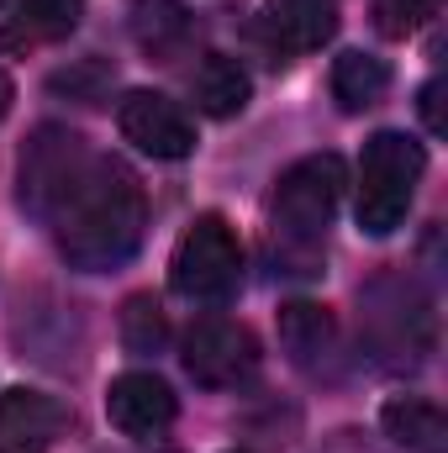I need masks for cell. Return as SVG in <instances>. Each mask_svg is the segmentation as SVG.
<instances>
[{
  "label": "cell",
  "mask_w": 448,
  "mask_h": 453,
  "mask_svg": "<svg viewBox=\"0 0 448 453\" xmlns=\"http://www.w3.org/2000/svg\"><path fill=\"white\" fill-rule=\"evenodd\" d=\"M64 427V406L48 390H5L0 395V453H48Z\"/></svg>",
  "instance_id": "obj_12"
},
{
  "label": "cell",
  "mask_w": 448,
  "mask_h": 453,
  "mask_svg": "<svg viewBox=\"0 0 448 453\" xmlns=\"http://www.w3.org/2000/svg\"><path fill=\"white\" fill-rule=\"evenodd\" d=\"M106 85H112V69H106L101 58H85V64H74V69H58V74H53V90H58V96L69 90L74 101H96Z\"/></svg>",
  "instance_id": "obj_20"
},
{
  "label": "cell",
  "mask_w": 448,
  "mask_h": 453,
  "mask_svg": "<svg viewBox=\"0 0 448 453\" xmlns=\"http://www.w3.org/2000/svg\"><path fill=\"white\" fill-rule=\"evenodd\" d=\"M106 417H112L116 433H127V438H137V443H153V438H164V433L174 427L180 401H174V390H169L158 374L127 369V374H116L112 390H106Z\"/></svg>",
  "instance_id": "obj_9"
},
{
  "label": "cell",
  "mask_w": 448,
  "mask_h": 453,
  "mask_svg": "<svg viewBox=\"0 0 448 453\" xmlns=\"http://www.w3.org/2000/svg\"><path fill=\"white\" fill-rule=\"evenodd\" d=\"M116 127H121V137H127L137 153H148V158L174 164V158H190V153H196V121H190V111H185L180 101L158 96V90H132V96L116 106Z\"/></svg>",
  "instance_id": "obj_8"
},
{
  "label": "cell",
  "mask_w": 448,
  "mask_h": 453,
  "mask_svg": "<svg viewBox=\"0 0 448 453\" xmlns=\"http://www.w3.org/2000/svg\"><path fill=\"white\" fill-rule=\"evenodd\" d=\"M0 5H5V0H0Z\"/></svg>",
  "instance_id": "obj_24"
},
{
  "label": "cell",
  "mask_w": 448,
  "mask_h": 453,
  "mask_svg": "<svg viewBox=\"0 0 448 453\" xmlns=\"http://www.w3.org/2000/svg\"><path fill=\"white\" fill-rule=\"evenodd\" d=\"M48 222L58 237V253L74 269L106 274V269H121L137 258L143 232H148V201L127 164L90 158V169L80 174V185L64 196V206Z\"/></svg>",
  "instance_id": "obj_1"
},
{
  "label": "cell",
  "mask_w": 448,
  "mask_h": 453,
  "mask_svg": "<svg viewBox=\"0 0 448 453\" xmlns=\"http://www.w3.org/2000/svg\"><path fill=\"white\" fill-rule=\"evenodd\" d=\"M169 285L174 296L185 301H201V306H222L237 296L243 285V248H237V232L206 211L180 232L174 242V258H169Z\"/></svg>",
  "instance_id": "obj_5"
},
{
  "label": "cell",
  "mask_w": 448,
  "mask_h": 453,
  "mask_svg": "<svg viewBox=\"0 0 448 453\" xmlns=\"http://www.w3.org/2000/svg\"><path fill=\"white\" fill-rule=\"evenodd\" d=\"M232 453H243V449H232Z\"/></svg>",
  "instance_id": "obj_23"
},
{
  "label": "cell",
  "mask_w": 448,
  "mask_h": 453,
  "mask_svg": "<svg viewBox=\"0 0 448 453\" xmlns=\"http://www.w3.org/2000/svg\"><path fill=\"white\" fill-rule=\"evenodd\" d=\"M11 101H16V85H11V74L0 69V121H5V111H11Z\"/></svg>",
  "instance_id": "obj_22"
},
{
  "label": "cell",
  "mask_w": 448,
  "mask_h": 453,
  "mask_svg": "<svg viewBox=\"0 0 448 453\" xmlns=\"http://www.w3.org/2000/svg\"><path fill=\"white\" fill-rule=\"evenodd\" d=\"M121 342H127V353H137V358L164 353V342H169V317H164V306H158L153 296H132V301L121 306Z\"/></svg>",
  "instance_id": "obj_18"
},
{
  "label": "cell",
  "mask_w": 448,
  "mask_h": 453,
  "mask_svg": "<svg viewBox=\"0 0 448 453\" xmlns=\"http://www.w3.org/2000/svg\"><path fill=\"white\" fill-rule=\"evenodd\" d=\"M444 0H375V27L385 37H412L417 27H428L438 16Z\"/></svg>",
  "instance_id": "obj_19"
},
{
  "label": "cell",
  "mask_w": 448,
  "mask_h": 453,
  "mask_svg": "<svg viewBox=\"0 0 448 453\" xmlns=\"http://www.w3.org/2000/svg\"><path fill=\"white\" fill-rule=\"evenodd\" d=\"M180 358H185V374L206 390H237L243 380H253L259 369V338L243 327V322H227V317H206L196 322L185 342H180Z\"/></svg>",
  "instance_id": "obj_7"
},
{
  "label": "cell",
  "mask_w": 448,
  "mask_h": 453,
  "mask_svg": "<svg viewBox=\"0 0 448 453\" xmlns=\"http://www.w3.org/2000/svg\"><path fill=\"white\" fill-rule=\"evenodd\" d=\"M343 185H348V169L337 153H312V158H296L280 180H274V242L296 258V264H312L328 226L337 217V201H343Z\"/></svg>",
  "instance_id": "obj_2"
},
{
  "label": "cell",
  "mask_w": 448,
  "mask_h": 453,
  "mask_svg": "<svg viewBox=\"0 0 448 453\" xmlns=\"http://www.w3.org/2000/svg\"><path fill=\"white\" fill-rule=\"evenodd\" d=\"M90 148H85V137L74 132V127H58V121H42L37 132H32V142L21 148V169H16V196H21V206L37 217V222H48L58 206H64V196L80 185V174L90 169Z\"/></svg>",
  "instance_id": "obj_6"
},
{
  "label": "cell",
  "mask_w": 448,
  "mask_h": 453,
  "mask_svg": "<svg viewBox=\"0 0 448 453\" xmlns=\"http://www.w3.org/2000/svg\"><path fill=\"white\" fill-rule=\"evenodd\" d=\"M259 27L274 53H317L337 32V5L333 0H269Z\"/></svg>",
  "instance_id": "obj_13"
},
{
  "label": "cell",
  "mask_w": 448,
  "mask_h": 453,
  "mask_svg": "<svg viewBox=\"0 0 448 453\" xmlns=\"http://www.w3.org/2000/svg\"><path fill=\"white\" fill-rule=\"evenodd\" d=\"M422 121H428V132H444V116H438V80L422 85Z\"/></svg>",
  "instance_id": "obj_21"
},
{
  "label": "cell",
  "mask_w": 448,
  "mask_h": 453,
  "mask_svg": "<svg viewBox=\"0 0 448 453\" xmlns=\"http://www.w3.org/2000/svg\"><path fill=\"white\" fill-rule=\"evenodd\" d=\"M280 348H285V358H290L301 374H312V380L333 374L337 353H343L333 311L317 306V301H290V306H280Z\"/></svg>",
  "instance_id": "obj_10"
},
{
  "label": "cell",
  "mask_w": 448,
  "mask_h": 453,
  "mask_svg": "<svg viewBox=\"0 0 448 453\" xmlns=\"http://www.w3.org/2000/svg\"><path fill=\"white\" fill-rule=\"evenodd\" d=\"M127 27L143 53H174L190 37V11H185V0H132Z\"/></svg>",
  "instance_id": "obj_17"
},
{
  "label": "cell",
  "mask_w": 448,
  "mask_h": 453,
  "mask_svg": "<svg viewBox=\"0 0 448 453\" xmlns=\"http://www.w3.org/2000/svg\"><path fill=\"white\" fill-rule=\"evenodd\" d=\"M422 169H428V153L417 137L406 132H375L364 142V158H359V201H353V217L369 237H390L396 226L406 222L412 211V196L422 185Z\"/></svg>",
  "instance_id": "obj_3"
},
{
  "label": "cell",
  "mask_w": 448,
  "mask_h": 453,
  "mask_svg": "<svg viewBox=\"0 0 448 453\" xmlns=\"http://www.w3.org/2000/svg\"><path fill=\"white\" fill-rule=\"evenodd\" d=\"M385 90H390L385 58H375V53H364V48H348V53L333 58V101L343 111H369Z\"/></svg>",
  "instance_id": "obj_15"
},
{
  "label": "cell",
  "mask_w": 448,
  "mask_h": 453,
  "mask_svg": "<svg viewBox=\"0 0 448 453\" xmlns=\"http://www.w3.org/2000/svg\"><path fill=\"white\" fill-rule=\"evenodd\" d=\"M85 16V0H11L5 21H0V53H37L64 42Z\"/></svg>",
  "instance_id": "obj_11"
},
{
  "label": "cell",
  "mask_w": 448,
  "mask_h": 453,
  "mask_svg": "<svg viewBox=\"0 0 448 453\" xmlns=\"http://www.w3.org/2000/svg\"><path fill=\"white\" fill-rule=\"evenodd\" d=\"M248 96H253V80H248V69L237 64V58H227V53H212L201 69H196V106L206 116H237L248 106Z\"/></svg>",
  "instance_id": "obj_16"
},
{
  "label": "cell",
  "mask_w": 448,
  "mask_h": 453,
  "mask_svg": "<svg viewBox=\"0 0 448 453\" xmlns=\"http://www.w3.org/2000/svg\"><path fill=\"white\" fill-rule=\"evenodd\" d=\"M380 427H385V438L401 453H448V417H444V406L428 401V395L385 401Z\"/></svg>",
  "instance_id": "obj_14"
},
{
  "label": "cell",
  "mask_w": 448,
  "mask_h": 453,
  "mask_svg": "<svg viewBox=\"0 0 448 453\" xmlns=\"http://www.w3.org/2000/svg\"><path fill=\"white\" fill-rule=\"evenodd\" d=\"M359 306H364V317H359L364 338H369L380 364L417 369L433 353V301H428V290L417 280L385 274L359 296Z\"/></svg>",
  "instance_id": "obj_4"
}]
</instances>
